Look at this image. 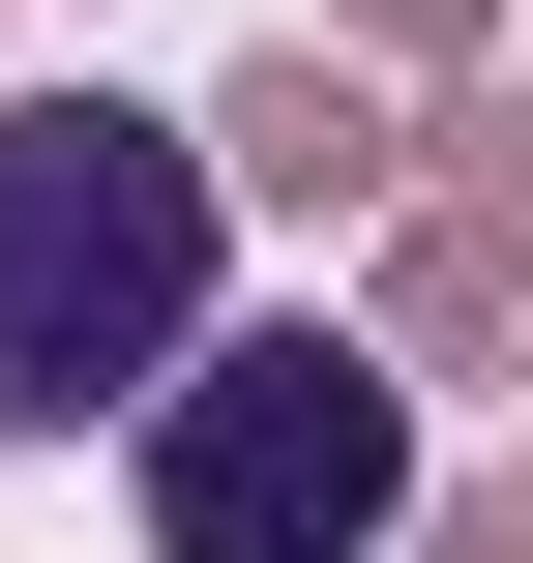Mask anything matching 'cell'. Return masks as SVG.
Masks as SVG:
<instances>
[{
    "mask_svg": "<svg viewBox=\"0 0 533 563\" xmlns=\"http://www.w3.org/2000/svg\"><path fill=\"white\" fill-rule=\"evenodd\" d=\"M356 505H386V386H356L326 327H297V356H208L178 445H148V534L178 563H326Z\"/></svg>",
    "mask_w": 533,
    "mask_h": 563,
    "instance_id": "2",
    "label": "cell"
},
{
    "mask_svg": "<svg viewBox=\"0 0 533 563\" xmlns=\"http://www.w3.org/2000/svg\"><path fill=\"white\" fill-rule=\"evenodd\" d=\"M178 297H208V178H178L148 119H0V416L148 386Z\"/></svg>",
    "mask_w": 533,
    "mask_h": 563,
    "instance_id": "1",
    "label": "cell"
}]
</instances>
